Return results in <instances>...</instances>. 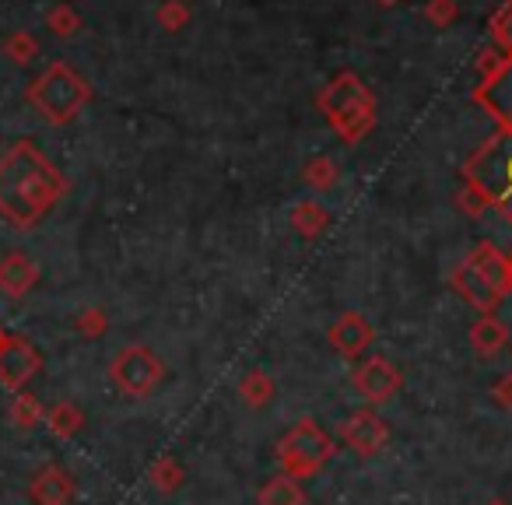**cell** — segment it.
I'll list each match as a JSON object with an SVG mask.
<instances>
[{
  "label": "cell",
  "mask_w": 512,
  "mask_h": 505,
  "mask_svg": "<svg viewBox=\"0 0 512 505\" xmlns=\"http://www.w3.org/2000/svg\"><path fill=\"white\" fill-rule=\"evenodd\" d=\"M239 393H242V400H246L249 407H264V404H271V400H274V379L267 376L264 369H249L246 376H242V383H239Z\"/></svg>",
  "instance_id": "obj_15"
},
{
  "label": "cell",
  "mask_w": 512,
  "mask_h": 505,
  "mask_svg": "<svg viewBox=\"0 0 512 505\" xmlns=\"http://www.w3.org/2000/svg\"><path fill=\"white\" fill-rule=\"evenodd\" d=\"M470 337H474L477 355H498V351L505 348V341H509V330H505L502 320L488 316V320H481L474 330H470Z\"/></svg>",
  "instance_id": "obj_13"
},
{
  "label": "cell",
  "mask_w": 512,
  "mask_h": 505,
  "mask_svg": "<svg viewBox=\"0 0 512 505\" xmlns=\"http://www.w3.org/2000/svg\"><path fill=\"white\" fill-rule=\"evenodd\" d=\"M341 442L358 456H372L390 442V421L379 418L376 407H362V411H351L348 418L337 425Z\"/></svg>",
  "instance_id": "obj_7"
},
{
  "label": "cell",
  "mask_w": 512,
  "mask_h": 505,
  "mask_svg": "<svg viewBox=\"0 0 512 505\" xmlns=\"http://www.w3.org/2000/svg\"><path fill=\"white\" fill-rule=\"evenodd\" d=\"M351 383H355L358 397H362L365 404L379 407V404H390V400L397 397L400 386H404V376H400V369L390 362V358L372 355V358H365V362L355 365Z\"/></svg>",
  "instance_id": "obj_6"
},
{
  "label": "cell",
  "mask_w": 512,
  "mask_h": 505,
  "mask_svg": "<svg viewBox=\"0 0 512 505\" xmlns=\"http://www.w3.org/2000/svg\"><path fill=\"white\" fill-rule=\"evenodd\" d=\"M372 337H376V334H372V327L355 313L341 316V320L330 327V344H334L344 358H358L372 344Z\"/></svg>",
  "instance_id": "obj_9"
},
{
  "label": "cell",
  "mask_w": 512,
  "mask_h": 505,
  "mask_svg": "<svg viewBox=\"0 0 512 505\" xmlns=\"http://www.w3.org/2000/svg\"><path fill=\"white\" fill-rule=\"evenodd\" d=\"M481 99L488 102L491 113H495L498 120L505 123V130H512V64L505 67V71L498 74V78L491 81L488 88H484Z\"/></svg>",
  "instance_id": "obj_12"
},
{
  "label": "cell",
  "mask_w": 512,
  "mask_h": 505,
  "mask_svg": "<svg viewBox=\"0 0 512 505\" xmlns=\"http://www.w3.org/2000/svg\"><path fill=\"white\" fill-rule=\"evenodd\" d=\"M467 179L481 200L495 204L512 221V130L495 134L467 162Z\"/></svg>",
  "instance_id": "obj_2"
},
{
  "label": "cell",
  "mask_w": 512,
  "mask_h": 505,
  "mask_svg": "<svg viewBox=\"0 0 512 505\" xmlns=\"http://www.w3.org/2000/svg\"><path fill=\"white\" fill-rule=\"evenodd\" d=\"M4 341H8V337H4V330H0V344H4Z\"/></svg>",
  "instance_id": "obj_22"
},
{
  "label": "cell",
  "mask_w": 512,
  "mask_h": 505,
  "mask_svg": "<svg viewBox=\"0 0 512 505\" xmlns=\"http://www.w3.org/2000/svg\"><path fill=\"white\" fill-rule=\"evenodd\" d=\"M32 53H36V39L25 36V32H15V36L4 39V57H11L15 64H25V60H32Z\"/></svg>",
  "instance_id": "obj_17"
},
{
  "label": "cell",
  "mask_w": 512,
  "mask_h": 505,
  "mask_svg": "<svg viewBox=\"0 0 512 505\" xmlns=\"http://www.w3.org/2000/svg\"><path fill=\"white\" fill-rule=\"evenodd\" d=\"M36 498L43 505H64L71 498V477L57 467L43 470V477L36 481Z\"/></svg>",
  "instance_id": "obj_14"
},
{
  "label": "cell",
  "mask_w": 512,
  "mask_h": 505,
  "mask_svg": "<svg viewBox=\"0 0 512 505\" xmlns=\"http://www.w3.org/2000/svg\"><path fill=\"white\" fill-rule=\"evenodd\" d=\"M151 481H155L162 491L179 488V484H183V467H179L172 456H165V460H158L155 467H151Z\"/></svg>",
  "instance_id": "obj_16"
},
{
  "label": "cell",
  "mask_w": 512,
  "mask_h": 505,
  "mask_svg": "<svg viewBox=\"0 0 512 505\" xmlns=\"http://www.w3.org/2000/svg\"><path fill=\"white\" fill-rule=\"evenodd\" d=\"M53 428H57L60 435L78 432V428H81V414L74 411V407H57V411H53Z\"/></svg>",
  "instance_id": "obj_18"
},
{
  "label": "cell",
  "mask_w": 512,
  "mask_h": 505,
  "mask_svg": "<svg viewBox=\"0 0 512 505\" xmlns=\"http://www.w3.org/2000/svg\"><path fill=\"white\" fill-rule=\"evenodd\" d=\"M256 502L260 505H306V488L302 481L288 474H274L271 481H264V488L256 491Z\"/></svg>",
  "instance_id": "obj_11"
},
{
  "label": "cell",
  "mask_w": 512,
  "mask_h": 505,
  "mask_svg": "<svg viewBox=\"0 0 512 505\" xmlns=\"http://www.w3.org/2000/svg\"><path fill=\"white\" fill-rule=\"evenodd\" d=\"M88 88L71 67L53 64L29 85V102L46 116L50 123H67L78 116L81 102H85Z\"/></svg>",
  "instance_id": "obj_4"
},
{
  "label": "cell",
  "mask_w": 512,
  "mask_h": 505,
  "mask_svg": "<svg viewBox=\"0 0 512 505\" xmlns=\"http://www.w3.org/2000/svg\"><path fill=\"white\" fill-rule=\"evenodd\" d=\"M488 505H509V502H502V498H495V502H488Z\"/></svg>",
  "instance_id": "obj_21"
},
{
  "label": "cell",
  "mask_w": 512,
  "mask_h": 505,
  "mask_svg": "<svg viewBox=\"0 0 512 505\" xmlns=\"http://www.w3.org/2000/svg\"><path fill=\"white\" fill-rule=\"evenodd\" d=\"M491 397H495V404H498V407L512 411V372L498 376V383H495V390H491Z\"/></svg>",
  "instance_id": "obj_19"
},
{
  "label": "cell",
  "mask_w": 512,
  "mask_h": 505,
  "mask_svg": "<svg viewBox=\"0 0 512 505\" xmlns=\"http://www.w3.org/2000/svg\"><path fill=\"white\" fill-rule=\"evenodd\" d=\"M50 25H57V32H71V18H67L64 11H57V15H50Z\"/></svg>",
  "instance_id": "obj_20"
},
{
  "label": "cell",
  "mask_w": 512,
  "mask_h": 505,
  "mask_svg": "<svg viewBox=\"0 0 512 505\" xmlns=\"http://www.w3.org/2000/svg\"><path fill=\"white\" fill-rule=\"evenodd\" d=\"M67 183L29 141H18L0 158V214L15 228H32L60 197Z\"/></svg>",
  "instance_id": "obj_1"
},
{
  "label": "cell",
  "mask_w": 512,
  "mask_h": 505,
  "mask_svg": "<svg viewBox=\"0 0 512 505\" xmlns=\"http://www.w3.org/2000/svg\"><path fill=\"white\" fill-rule=\"evenodd\" d=\"M337 446L327 432H323L316 421L302 418L295 428H288L278 442V463L281 474L295 477V481H306V477H316L330 460H334Z\"/></svg>",
  "instance_id": "obj_3"
},
{
  "label": "cell",
  "mask_w": 512,
  "mask_h": 505,
  "mask_svg": "<svg viewBox=\"0 0 512 505\" xmlns=\"http://www.w3.org/2000/svg\"><path fill=\"white\" fill-rule=\"evenodd\" d=\"M39 372V355L32 351V344H25L22 337H8L0 344V379L8 386H25Z\"/></svg>",
  "instance_id": "obj_8"
},
{
  "label": "cell",
  "mask_w": 512,
  "mask_h": 505,
  "mask_svg": "<svg viewBox=\"0 0 512 505\" xmlns=\"http://www.w3.org/2000/svg\"><path fill=\"white\" fill-rule=\"evenodd\" d=\"M109 376H113V383L120 386L127 397H148V393L165 379V365L151 348L134 344V348H123L120 355L113 358Z\"/></svg>",
  "instance_id": "obj_5"
},
{
  "label": "cell",
  "mask_w": 512,
  "mask_h": 505,
  "mask_svg": "<svg viewBox=\"0 0 512 505\" xmlns=\"http://www.w3.org/2000/svg\"><path fill=\"white\" fill-rule=\"evenodd\" d=\"M36 281V264L25 253H11L0 260V288L8 295H25Z\"/></svg>",
  "instance_id": "obj_10"
}]
</instances>
